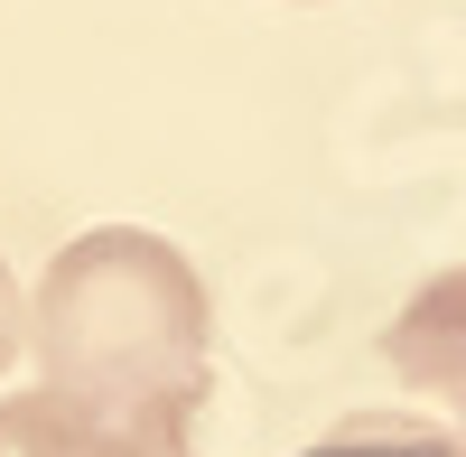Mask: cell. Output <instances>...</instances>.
<instances>
[{
  "label": "cell",
  "mask_w": 466,
  "mask_h": 457,
  "mask_svg": "<svg viewBox=\"0 0 466 457\" xmlns=\"http://www.w3.org/2000/svg\"><path fill=\"white\" fill-rule=\"evenodd\" d=\"M28 346L47 392L85 401L94 421L131 411H206L215 309L206 280L149 224H94L75 234L28 299Z\"/></svg>",
  "instance_id": "6da1fadb"
},
{
  "label": "cell",
  "mask_w": 466,
  "mask_h": 457,
  "mask_svg": "<svg viewBox=\"0 0 466 457\" xmlns=\"http://www.w3.org/2000/svg\"><path fill=\"white\" fill-rule=\"evenodd\" d=\"M382 364L466 421V271H430L382 327Z\"/></svg>",
  "instance_id": "7a4b0ae2"
},
{
  "label": "cell",
  "mask_w": 466,
  "mask_h": 457,
  "mask_svg": "<svg viewBox=\"0 0 466 457\" xmlns=\"http://www.w3.org/2000/svg\"><path fill=\"white\" fill-rule=\"evenodd\" d=\"M299 457H466V439L410 421V411H355V421H336L327 439H308Z\"/></svg>",
  "instance_id": "3957f363"
},
{
  "label": "cell",
  "mask_w": 466,
  "mask_h": 457,
  "mask_svg": "<svg viewBox=\"0 0 466 457\" xmlns=\"http://www.w3.org/2000/svg\"><path fill=\"white\" fill-rule=\"evenodd\" d=\"M85 439H94V411L47 383L0 401V457H85Z\"/></svg>",
  "instance_id": "277c9868"
},
{
  "label": "cell",
  "mask_w": 466,
  "mask_h": 457,
  "mask_svg": "<svg viewBox=\"0 0 466 457\" xmlns=\"http://www.w3.org/2000/svg\"><path fill=\"white\" fill-rule=\"evenodd\" d=\"M197 411H131V421H94L85 457H197Z\"/></svg>",
  "instance_id": "5b68a950"
},
{
  "label": "cell",
  "mask_w": 466,
  "mask_h": 457,
  "mask_svg": "<svg viewBox=\"0 0 466 457\" xmlns=\"http://www.w3.org/2000/svg\"><path fill=\"white\" fill-rule=\"evenodd\" d=\"M19 336H28V299H19V280H10V261H0V373H10Z\"/></svg>",
  "instance_id": "8992f818"
},
{
  "label": "cell",
  "mask_w": 466,
  "mask_h": 457,
  "mask_svg": "<svg viewBox=\"0 0 466 457\" xmlns=\"http://www.w3.org/2000/svg\"><path fill=\"white\" fill-rule=\"evenodd\" d=\"M299 10H318V0H299Z\"/></svg>",
  "instance_id": "52a82bcc"
}]
</instances>
